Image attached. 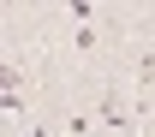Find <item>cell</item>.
Wrapping results in <instances>:
<instances>
[{"label": "cell", "instance_id": "cell-1", "mask_svg": "<svg viewBox=\"0 0 155 137\" xmlns=\"http://www.w3.org/2000/svg\"><path fill=\"white\" fill-rule=\"evenodd\" d=\"M96 119H101V125H114V131H131V119H125V101H119V90H101V96H96Z\"/></svg>", "mask_w": 155, "mask_h": 137}, {"label": "cell", "instance_id": "cell-2", "mask_svg": "<svg viewBox=\"0 0 155 137\" xmlns=\"http://www.w3.org/2000/svg\"><path fill=\"white\" fill-rule=\"evenodd\" d=\"M0 101H6V113H24V72L18 66H0Z\"/></svg>", "mask_w": 155, "mask_h": 137}, {"label": "cell", "instance_id": "cell-3", "mask_svg": "<svg viewBox=\"0 0 155 137\" xmlns=\"http://www.w3.org/2000/svg\"><path fill=\"white\" fill-rule=\"evenodd\" d=\"M137 90H155V48L137 54Z\"/></svg>", "mask_w": 155, "mask_h": 137}, {"label": "cell", "instance_id": "cell-4", "mask_svg": "<svg viewBox=\"0 0 155 137\" xmlns=\"http://www.w3.org/2000/svg\"><path fill=\"white\" fill-rule=\"evenodd\" d=\"M78 54H96V24H78V42H72Z\"/></svg>", "mask_w": 155, "mask_h": 137}]
</instances>
